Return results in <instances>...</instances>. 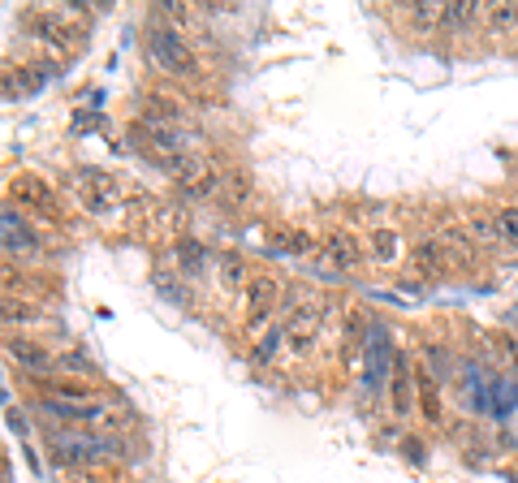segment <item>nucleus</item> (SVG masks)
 <instances>
[{"label":"nucleus","mask_w":518,"mask_h":483,"mask_svg":"<svg viewBox=\"0 0 518 483\" xmlns=\"http://www.w3.org/2000/svg\"><path fill=\"white\" fill-rule=\"evenodd\" d=\"M143 57L156 74H165L173 82H199L203 78V65L195 57V48H190V35L173 31V26L160 18L143 26Z\"/></svg>","instance_id":"obj_1"},{"label":"nucleus","mask_w":518,"mask_h":483,"mask_svg":"<svg viewBox=\"0 0 518 483\" xmlns=\"http://www.w3.org/2000/svg\"><path fill=\"white\" fill-rule=\"evenodd\" d=\"M281 333H285V350L294 358H311L320 350L324 333H329V302L324 298H294L281 311Z\"/></svg>","instance_id":"obj_2"},{"label":"nucleus","mask_w":518,"mask_h":483,"mask_svg":"<svg viewBox=\"0 0 518 483\" xmlns=\"http://www.w3.org/2000/svg\"><path fill=\"white\" fill-rule=\"evenodd\" d=\"M281 302H285L281 276L268 272V268H255L247 294H242V333H247V337H264L268 328L281 320Z\"/></svg>","instance_id":"obj_3"},{"label":"nucleus","mask_w":518,"mask_h":483,"mask_svg":"<svg viewBox=\"0 0 518 483\" xmlns=\"http://www.w3.org/2000/svg\"><path fill=\"white\" fill-rule=\"evenodd\" d=\"M22 26L35 35V44L70 52L78 44V35H83V5H70V9H31L22 18Z\"/></svg>","instance_id":"obj_4"},{"label":"nucleus","mask_w":518,"mask_h":483,"mask_svg":"<svg viewBox=\"0 0 518 483\" xmlns=\"http://www.w3.org/2000/svg\"><path fill=\"white\" fill-rule=\"evenodd\" d=\"M393 363H398V341L380 320H372V333L363 345V397H389Z\"/></svg>","instance_id":"obj_5"},{"label":"nucleus","mask_w":518,"mask_h":483,"mask_svg":"<svg viewBox=\"0 0 518 483\" xmlns=\"http://www.w3.org/2000/svg\"><path fill=\"white\" fill-rule=\"evenodd\" d=\"M5 195H9V207H18L22 216L48 220V225H57V220L65 216L57 190H52V182H48V177H39V173H13L9 186H5Z\"/></svg>","instance_id":"obj_6"},{"label":"nucleus","mask_w":518,"mask_h":483,"mask_svg":"<svg viewBox=\"0 0 518 483\" xmlns=\"http://www.w3.org/2000/svg\"><path fill=\"white\" fill-rule=\"evenodd\" d=\"M78 195L91 216H117L121 212V182L108 177L104 169H78Z\"/></svg>","instance_id":"obj_7"},{"label":"nucleus","mask_w":518,"mask_h":483,"mask_svg":"<svg viewBox=\"0 0 518 483\" xmlns=\"http://www.w3.org/2000/svg\"><path fill=\"white\" fill-rule=\"evenodd\" d=\"M5 354H9V363H18L26 376L39 380V376H57V350H48L44 341H35V337H9L5 341Z\"/></svg>","instance_id":"obj_8"},{"label":"nucleus","mask_w":518,"mask_h":483,"mask_svg":"<svg viewBox=\"0 0 518 483\" xmlns=\"http://www.w3.org/2000/svg\"><path fill=\"white\" fill-rule=\"evenodd\" d=\"M320 251H324V264H329L333 272H359L367 264V246L363 238H354L350 229H329V238L320 242Z\"/></svg>","instance_id":"obj_9"},{"label":"nucleus","mask_w":518,"mask_h":483,"mask_svg":"<svg viewBox=\"0 0 518 483\" xmlns=\"http://www.w3.org/2000/svg\"><path fill=\"white\" fill-rule=\"evenodd\" d=\"M0 225H5V264H26V259L39 255V238L35 229L26 225V216L18 212V207H5V216H0Z\"/></svg>","instance_id":"obj_10"},{"label":"nucleus","mask_w":518,"mask_h":483,"mask_svg":"<svg viewBox=\"0 0 518 483\" xmlns=\"http://www.w3.org/2000/svg\"><path fill=\"white\" fill-rule=\"evenodd\" d=\"M389 406H393V419H411V414L419 410V402H415V363L406 358V350H398V363H393Z\"/></svg>","instance_id":"obj_11"},{"label":"nucleus","mask_w":518,"mask_h":483,"mask_svg":"<svg viewBox=\"0 0 518 483\" xmlns=\"http://www.w3.org/2000/svg\"><path fill=\"white\" fill-rule=\"evenodd\" d=\"M415 402L419 414H424L428 427H441L445 423V397H441V376L428 367V363H415Z\"/></svg>","instance_id":"obj_12"},{"label":"nucleus","mask_w":518,"mask_h":483,"mask_svg":"<svg viewBox=\"0 0 518 483\" xmlns=\"http://www.w3.org/2000/svg\"><path fill=\"white\" fill-rule=\"evenodd\" d=\"M363 246H367V259L380 268H393L406 255V238L398 225H372L363 233Z\"/></svg>","instance_id":"obj_13"},{"label":"nucleus","mask_w":518,"mask_h":483,"mask_svg":"<svg viewBox=\"0 0 518 483\" xmlns=\"http://www.w3.org/2000/svg\"><path fill=\"white\" fill-rule=\"evenodd\" d=\"M411 268L419 272V281H441L454 268V259H449V246L441 238H419L411 246Z\"/></svg>","instance_id":"obj_14"},{"label":"nucleus","mask_w":518,"mask_h":483,"mask_svg":"<svg viewBox=\"0 0 518 483\" xmlns=\"http://www.w3.org/2000/svg\"><path fill=\"white\" fill-rule=\"evenodd\" d=\"M251 276H255V268L247 264V255L225 251L221 259H216V289H221L225 298H229V294H247Z\"/></svg>","instance_id":"obj_15"},{"label":"nucleus","mask_w":518,"mask_h":483,"mask_svg":"<svg viewBox=\"0 0 518 483\" xmlns=\"http://www.w3.org/2000/svg\"><path fill=\"white\" fill-rule=\"evenodd\" d=\"M475 26H484V5H467V0H454V5H445L441 13V31L445 39H462L467 31H475Z\"/></svg>","instance_id":"obj_16"},{"label":"nucleus","mask_w":518,"mask_h":483,"mask_svg":"<svg viewBox=\"0 0 518 483\" xmlns=\"http://www.w3.org/2000/svg\"><path fill=\"white\" fill-rule=\"evenodd\" d=\"M208 246L199 238H177L173 246V264H177V276L182 281H203V272H208Z\"/></svg>","instance_id":"obj_17"},{"label":"nucleus","mask_w":518,"mask_h":483,"mask_svg":"<svg viewBox=\"0 0 518 483\" xmlns=\"http://www.w3.org/2000/svg\"><path fill=\"white\" fill-rule=\"evenodd\" d=\"M480 31L493 39V44H510V39H518V5H484Z\"/></svg>","instance_id":"obj_18"},{"label":"nucleus","mask_w":518,"mask_h":483,"mask_svg":"<svg viewBox=\"0 0 518 483\" xmlns=\"http://www.w3.org/2000/svg\"><path fill=\"white\" fill-rule=\"evenodd\" d=\"M441 13H445V5L415 0V5H402V26L411 35H436V31H441Z\"/></svg>","instance_id":"obj_19"},{"label":"nucleus","mask_w":518,"mask_h":483,"mask_svg":"<svg viewBox=\"0 0 518 483\" xmlns=\"http://www.w3.org/2000/svg\"><path fill=\"white\" fill-rule=\"evenodd\" d=\"M467 233L475 238V246H480V251H497V225H493V212H488V207H467Z\"/></svg>","instance_id":"obj_20"},{"label":"nucleus","mask_w":518,"mask_h":483,"mask_svg":"<svg viewBox=\"0 0 518 483\" xmlns=\"http://www.w3.org/2000/svg\"><path fill=\"white\" fill-rule=\"evenodd\" d=\"M44 69H48V65H39V69H31V65H18V69H13V65H9V74H5V100H13V95L39 91V87L48 82Z\"/></svg>","instance_id":"obj_21"},{"label":"nucleus","mask_w":518,"mask_h":483,"mask_svg":"<svg viewBox=\"0 0 518 483\" xmlns=\"http://www.w3.org/2000/svg\"><path fill=\"white\" fill-rule=\"evenodd\" d=\"M488 212H493L501 251H518V203H497V207H488Z\"/></svg>","instance_id":"obj_22"},{"label":"nucleus","mask_w":518,"mask_h":483,"mask_svg":"<svg viewBox=\"0 0 518 483\" xmlns=\"http://www.w3.org/2000/svg\"><path fill=\"white\" fill-rule=\"evenodd\" d=\"M514 402H518V393H514L510 376H493V380H488V406H493L497 419H506V414L514 410Z\"/></svg>","instance_id":"obj_23"},{"label":"nucleus","mask_w":518,"mask_h":483,"mask_svg":"<svg viewBox=\"0 0 518 483\" xmlns=\"http://www.w3.org/2000/svg\"><path fill=\"white\" fill-rule=\"evenodd\" d=\"M281 345H285V333H281V324H272L264 337H255V345H251V358L259 367H272V358L281 354Z\"/></svg>","instance_id":"obj_24"},{"label":"nucleus","mask_w":518,"mask_h":483,"mask_svg":"<svg viewBox=\"0 0 518 483\" xmlns=\"http://www.w3.org/2000/svg\"><path fill=\"white\" fill-rule=\"evenodd\" d=\"M221 199L225 203H247L251 199V177L247 173H225V182H221Z\"/></svg>","instance_id":"obj_25"},{"label":"nucleus","mask_w":518,"mask_h":483,"mask_svg":"<svg viewBox=\"0 0 518 483\" xmlns=\"http://www.w3.org/2000/svg\"><path fill=\"white\" fill-rule=\"evenodd\" d=\"M281 251L285 255H311L316 251V238H311L307 229H290V233H281Z\"/></svg>","instance_id":"obj_26"},{"label":"nucleus","mask_w":518,"mask_h":483,"mask_svg":"<svg viewBox=\"0 0 518 483\" xmlns=\"http://www.w3.org/2000/svg\"><path fill=\"white\" fill-rule=\"evenodd\" d=\"M57 371H74V376H87V371H95L91 354H57Z\"/></svg>","instance_id":"obj_27"},{"label":"nucleus","mask_w":518,"mask_h":483,"mask_svg":"<svg viewBox=\"0 0 518 483\" xmlns=\"http://www.w3.org/2000/svg\"><path fill=\"white\" fill-rule=\"evenodd\" d=\"M9 427H13V432H26V414L22 410H9Z\"/></svg>","instance_id":"obj_28"}]
</instances>
